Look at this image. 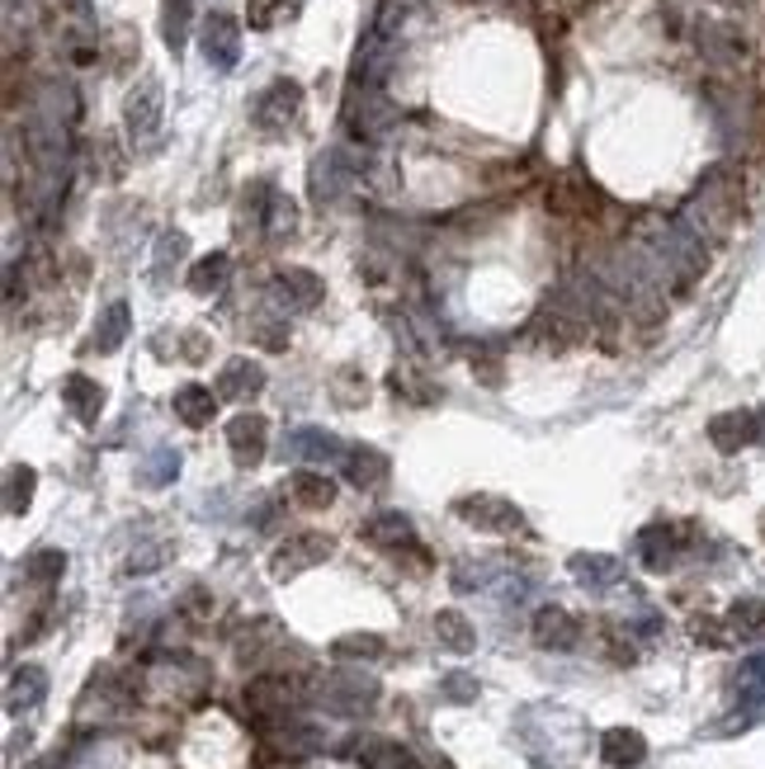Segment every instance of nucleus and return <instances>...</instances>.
Listing matches in <instances>:
<instances>
[{"mask_svg":"<svg viewBox=\"0 0 765 769\" xmlns=\"http://www.w3.org/2000/svg\"><path fill=\"white\" fill-rule=\"evenodd\" d=\"M180 473V453L175 449H156V459L147 467V487H161V481H170Z\"/></svg>","mask_w":765,"mask_h":769,"instance_id":"obj_42","label":"nucleus"},{"mask_svg":"<svg viewBox=\"0 0 765 769\" xmlns=\"http://www.w3.org/2000/svg\"><path fill=\"white\" fill-rule=\"evenodd\" d=\"M62 402H66V411H71V416H76L81 425H95L99 411H105V388H99V382H90L85 374H71V378L62 382Z\"/></svg>","mask_w":765,"mask_h":769,"instance_id":"obj_20","label":"nucleus"},{"mask_svg":"<svg viewBox=\"0 0 765 769\" xmlns=\"http://www.w3.org/2000/svg\"><path fill=\"white\" fill-rule=\"evenodd\" d=\"M298 227V208H293V198L289 194H279L275 190V198H269V212H265V236L269 241H283Z\"/></svg>","mask_w":765,"mask_h":769,"instance_id":"obj_38","label":"nucleus"},{"mask_svg":"<svg viewBox=\"0 0 765 769\" xmlns=\"http://www.w3.org/2000/svg\"><path fill=\"white\" fill-rule=\"evenodd\" d=\"M269 198H275V184H269V180H255L251 190L241 194V227H255V232H265Z\"/></svg>","mask_w":765,"mask_h":769,"instance_id":"obj_37","label":"nucleus"},{"mask_svg":"<svg viewBox=\"0 0 765 769\" xmlns=\"http://www.w3.org/2000/svg\"><path fill=\"white\" fill-rule=\"evenodd\" d=\"M62 572H66V552L57 548H38L24 562V581H34V586H52V581H62Z\"/></svg>","mask_w":765,"mask_h":769,"instance_id":"obj_33","label":"nucleus"},{"mask_svg":"<svg viewBox=\"0 0 765 769\" xmlns=\"http://www.w3.org/2000/svg\"><path fill=\"white\" fill-rule=\"evenodd\" d=\"M227 279H232V255H227V251H212V255H204V260L190 269V289L194 293H218V289H227Z\"/></svg>","mask_w":765,"mask_h":769,"instance_id":"obj_29","label":"nucleus"},{"mask_svg":"<svg viewBox=\"0 0 765 769\" xmlns=\"http://www.w3.org/2000/svg\"><path fill=\"white\" fill-rule=\"evenodd\" d=\"M331 396H336V406H345V411L364 406V402H368V378H364V368H354V364L336 368V378H331Z\"/></svg>","mask_w":765,"mask_h":769,"instance_id":"obj_31","label":"nucleus"},{"mask_svg":"<svg viewBox=\"0 0 765 769\" xmlns=\"http://www.w3.org/2000/svg\"><path fill=\"white\" fill-rule=\"evenodd\" d=\"M388 382H392V392H397V396H411V402H416V406H430V402H435V388H430V382L411 378L406 368H397V374H392Z\"/></svg>","mask_w":765,"mask_h":769,"instance_id":"obj_39","label":"nucleus"},{"mask_svg":"<svg viewBox=\"0 0 765 769\" xmlns=\"http://www.w3.org/2000/svg\"><path fill=\"white\" fill-rule=\"evenodd\" d=\"M728 633L737 637V643H761L765 637V600H756V595H742L732 609H728Z\"/></svg>","mask_w":765,"mask_h":769,"instance_id":"obj_23","label":"nucleus"},{"mask_svg":"<svg viewBox=\"0 0 765 769\" xmlns=\"http://www.w3.org/2000/svg\"><path fill=\"white\" fill-rule=\"evenodd\" d=\"M198 48H204V57L218 71H232L236 57H241V24L232 20V14L212 10L204 20V28H198Z\"/></svg>","mask_w":765,"mask_h":769,"instance_id":"obj_9","label":"nucleus"},{"mask_svg":"<svg viewBox=\"0 0 765 769\" xmlns=\"http://www.w3.org/2000/svg\"><path fill=\"white\" fill-rule=\"evenodd\" d=\"M289 453L293 459H307V463H340L345 459V444L326 430H298V435H289Z\"/></svg>","mask_w":765,"mask_h":769,"instance_id":"obj_22","label":"nucleus"},{"mask_svg":"<svg viewBox=\"0 0 765 769\" xmlns=\"http://www.w3.org/2000/svg\"><path fill=\"white\" fill-rule=\"evenodd\" d=\"M265 388V368L251 364V359H227L222 374L212 378V392H218V402H251L255 392Z\"/></svg>","mask_w":765,"mask_h":769,"instance_id":"obj_15","label":"nucleus"},{"mask_svg":"<svg viewBox=\"0 0 765 769\" xmlns=\"http://www.w3.org/2000/svg\"><path fill=\"white\" fill-rule=\"evenodd\" d=\"M360 534H364L374 548H388V552L416 548V529H411V520L402 515V510H378V515H368V520L360 524Z\"/></svg>","mask_w":765,"mask_h":769,"instance_id":"obj_16","label":"nucleus"},{"mask_svg":"<svg viewBox=\"0 0 765 769\" xmlns=\"http://www.w3.org/2000/svg\"><path fill=\"white\" fill-rule=\"evenodd\" d=\"M283 10H289V0H251V5H246V24L251 28H275Z\"/></svg>","mask_w":765,"mask_h":769,"instance_id":"obj_41","label":"nucleus"},{"mask_svg":"<svg viewBox=\"0 0 765 769\" xmlns=\"http://www.w3.org/2000/svg\"><path fill=\"white\" fill-rule=\"evenodd\" d=\"M453 515L463 524H473L482 534H520L524 529V515L515 501H506V496H491V491H477V496H459L453 501Z\"/></svg>","mask_w":765,"mask_h":769,"instance_id":"obj_3","label":"nucleus"},{"mask_svg":"<svg viewBox=\"0 0 765 769\" xmlns=\"http://www.w3.org/2000/svg\"><path fill=\"white\" fill-rule=\"evenodd\" d=\"M382 651H388V647H382L378 633H350V637H336V643H331L336 661H378Z\"/></svg>","mask_w":765,"mask_h":769,"instance_id":"obj_32","label":"nucleus"},{"mask_svg":"<svg viewBox=\"0 0 765 769\" xmlns=\"http://www.w3.org/2000/svg\"><path fill=\"white\" fill-rule=\"evenodd\" d=\"M34 467H24V463H14L10 473H5V515H24L28 501H34Z\"/></svg>","mask_w":765,"mask_h":769,"instance_id":"obj_35","label":"nucleus"},{"mask_svg":"<svg viewBox=\"0 0 765 769\" xmlns=\"http://www.w3.org/2000/svg\"><path fill=\"white\" fill-rule=\"evenodd\" d=\"M374 699H378V680L354 675V671H340V675H331V685H326V704H331L336 713H368Z\"/></svg>","mask_w":765,"mask_h":769,"instance_id":"obj_14","label":"nucleus"},{"mask_svg":"<svg viewBox=\"0 0 765 769\" xmlns=\"http://www.w3.org/2000/svg\"><path fill=\"white\" fill-rule=\"evenodd\" d=\"M680 548H685V529H676V524H643L633 538V552H638V562L647 566V572H671L676 558H680Z\"/></svg>","mask_w":765,"mask_h":769,"instance_id":"obj_7","label":"nucleus"},{"mask_svg":"<svg viewBox=\"0 0 765 769\" xmlns=\"http://www.w3.org/2000/svg\"><path fill=\"white\" fill-rule=\"evenodd\" d=\"M246 708L260 728H283V722H293L298 685L283 675H255L246 685Z\"/></svg>","mask_w":765,"mask_h":769,"instance_id":"obj_4","label":"nucleus"},{"mask_svg":"<svg viewBox=\"0 0 765 769\" xmlns=\"http://www.w3.org/2000/svg\"><path fill=\"white\" fill-rule=\"evenodd\" d=\"M212 411H218V392H212V388L184 382V388L175 392V416H180L184 425H194V430H204V425L212 420Z\"/></svg>","mask_w":765,"mask_h":769,"instance_id":"obj_24","label":"nucleus"},{"mask_svg":"<svg viewBox=\"0 0 765 769\" xmlns=\"http://www.w3.org/2000/svg\"><path fill=\"white\" fill-rule=\"evenodd\" d=\"M354 756H360L364 769H421L416 760H411V750H406V746L382 742V736H364V746L354 750Z\"/></svg>","mask_w":765,"mask_h":769,"instance_id":"obj_27","label":"nucleus"},{"mask_svg":"<svg viewBox=\"0 0 765 769\" xmlns=\"http://www.w3.org/2000/svg\"><path fill=\"white\" fill-rule=\"evenodd\" d=\"M340 473H345L350 487L378 491L382 481H388V459H382L378 449H368V444H350V449H345V459H340Z\"/></svg>","mask_w":765,"mask_h":769,"instance_id":"obj_17","label":"nucleus"},{"mask_svg":"<svg viewBox=\"0 0 765 769\" xmlns=\"http://www.w3.org/2000/svg\"><path fill=\"white\" fill-rule=\"evenodd\" d=\"M123 123L127 133H133L137 142L142 137H156V127H161V81H137L133 90H127L123 99Z\"/></svg>","mask_w":765,"mask_h":769,"instance_id":"obj_11","label":"nucleus"},{"mask_svg":"<svg viewBox=\"0 0 765 769\" xmlns=\"http://www.w3.org/2000/svg\"><path fill=\"white\" fill-rule=\"evenodd\" d=\"M251 335L260 340L265 350H283V345H289V331H283L279 321H255V326H251Z\"/></svg>","mask_w":765,"mask_h":769,"instance_id":"obj_45","label":"nucleus"},{"mask_svg":"<svg viewBox=\"0 0 765 769\" xmlns=\"http://www.w3.org/2000/svg\"><path fill=\"white\" fill-rule=\"evenodd\" d=\"M166 562V548H142V552H133V562H127V572H156V566Z\"/></svg>","mask_w":765,"mask_h":769,"instance_id":"obj_46","label":"nucleus"},{"mask_svg":"<svg viewBox=\"0 0 765 769\" xmlns=\"http://www.w3.org/2000/svg\"><path fill=\"white\" fill-rule=\"evenodd\" d=\"M534 643L544 651H572L581 643V623L576 614H567L562 605H544L534 614Z\"/></svg>","mask_w":765,"mask_h":769,"instance_id":"obj_13","label":"nucleus"},{"mask_svg":"<svg viewBox=\"0 0 765 769\" xmlns=\"http://www.w3.org/2000/svg\"><path fill=\"white\" fill-rule=\"evenodd\" d=\"M751 416H756V435L765 439V406H761V411H751Z\"/></svg>","mask_w":765,"mask_h":769,"instance_id":"obj_48","label":"nucleus"},{"mask_svg":"<svg viewBox=\"0 0 765 769\" xmlns=\"http://www.w3.org/2000/svg\"><path fill=\"white\" fill-rule=\"evenodd\" d=\"M708 439H714L718 453L746 449L751 439H761V435H756V416H751V411H722V416L708 420Z\"/></svg>","mask_w":765,"mask_h":769,"instance_id":"obj_19","label":"nucleus"},{"mask_svg":"<svg viewBox=\"0 0 765 769\" xmlns=\"http://www.w3.org/2000/svg\"><path fill=\"white\" fill-rule=\"evenodd\" d=\"M42 694H48V675L38 671V666H24V671L10 675V689H5V704L10 713H20V708H34Z\"/></svg>","mask_w":765,"mask_h":769,"instance_id":"obj_28","label":"nucleus"},{"mask_svg":"<svg viewBox=\"0 0 765 769\" xmlns=\"http://www.w3.org/2000/svg\"><path fill=\"white\" fill-rule=\"evenodd\" d=\"M321 293H326V283L312 274V269H298V265L293 269H279V274L269 279V297H275L289 317H293V312H312V307L321 303Z\"/></svg>","mask_w":765,"mask_h":769,"instance_id":"obj_8","label":"nucleus"},{"mask_svg":"<svg viewBox=\"0 0 765 769\" xmlns=\"http://www.w3.org/2000/svg\"><path fill=\"white\" fill-rule=\"evenodd\" d=\"M737 208H742V198H737V180L728 175V170H714V175L700 184V194L690 198L685 222H690L704 241H718V236H728Z\"/></svg>","mask_w":765,"mask_h":769,"instance_id":"obj_1","label":"nucleus"},{"mask_svg":"<svg viewBox=\"0 0 765 769\" xmlns=\"http://www.w3.org/2000/svg\"><path fill=\"white\" fill-rule=\"evenodd\" d=\"M690 628H694V643H704V647H728L732 643L728 623H718V619H694Z\"/></svg>","mask_w":765,"mask_h":769,"instance_id":"obj_43","label":"nucleus"},{"mask_svg":"<svg viewBox=\"0 0 765 769\" xmlns=\"http://www.w3.org/2000/svg\"><path fill=\"white\" fill-rule=\"evenodd\" d=\"M345 123H350V133L360 142H378V137H388L392 127L402 123V109H397L378 85H354L350 105H345Z\"/></svg>","mask_w":765,"mask_h":769,"instance_id":"obj_2","label":"nucleus"},{"mask_svg":"<svg viewBox=\"0 0 765 769\" xmlns=\"http://www.w3.org/2000/svg\"><path fill=\"white\" fill-rule=\"evenodd\" d=\"M127 303H113L109 312H105V321H99V331H95V350L99 354H113L127 340Z\"/></svg>","mask_w":765,"mask_h":769,"instance_id":"obj_36","label":"nucleus"},{"mask_svg":"<svg viewBox=\"0 0 765 769\" xmlns=\"http://www.w3.org/2000/svg\"><path fill=\"white\" fill-rule=\"evenodd\" d=\"M487 576H491L487 562H459V572H453V586H459V590H477V586H487Z\"/></svg>","mask_w":765,"mask_h":769,"instance_id":"obj_44","label":"nucleus"},{"mask_svg":"<svg viewBox=\"0 0 765 769\" xmlns=\"http://www.w3.org/2000/svg\"><path fill=\"white\" fill-rule=\"evenodd\" d=\"M184 251H190V236L184 232H166L156 241V260H151V283H170V269L184 260Z\"/></svg>","mask_w":765,"mask_h":769,"instance_id":"obj_34","label":"nucleus"},{"mask_svg":"<svg viewBox=\"0 0 765 769\" xmlns=\"http://www.w3.org/2000/svg\"><path fill=\"white\" fill-rule=\"evenodd\" d=\"M298 109H303V85H298V81H275L260 99H255L251 119H255L260 133L279 137V133H289V123L298 119Z\"/></svg>","mask_w":765,"mask_h":769,"instance_id":"obj_6","label":"nucleus"},{"mask_svg":"<svg viewBox=\"0 0 765 769\" xmlns=\"http://www.w3.org/2000/svg\"><path fill=\"white\" fill-rule=\"evenodd\" d=\"M439 694H445L449 704H473L477 699V680L463 675V671H449L445 680H439Z\"/></svg>","mask_w":765,"mask_h":769,"instance_id":"obj_40","label":"nucleus"},{"mask_svg":"<svg viewBox=\"0 0 765 769\" xmlns=\"http://www.w3.org/2000/svg\"><path fill=\"white\" fill-rule=\"evenodd\" d=\"M600 756L615 769H633V765H643L647 742H643V732H633V728H609L600 736Z\"/></svg>","mask_w":765,"mask_h":769,"instance_id":"obj_21","label":"nucleus"},{"mask_svg":"<svg viewBox=\"0 0 765 769\" xmlns=\"http://www.w3.org/2000/svg\"><path fill=\"white\" fill-rule=\"evenodd\" d=\"M354 175H360V166H350L345 161V151H321L317 161H312V175H307V184H312V204H336L340 194L354 184Z\"/></svg>","mask_w":765,"mask_h":769,"instance_id":"obj_10","label":"nucleus"},{"mask_svg":"<svg viewBox=\"0 0 765 769\" xmlns=\"http://www.w3.org/2000/svg\"><path fill=\"white\" fill-rule=\"evenodd\" d=\"M567 566H572V576L586 590H609V586H619V581H623V562L615 558V552H576Z\"/></svg>","mask_w":765,"mask_h":769,"instance_id":"obj_18","label":"nucleus"},{"mask_svg":"<svg viewBox=\"0 0 765 769\" xmlns=\"http://www.w3.org/2000/svg\"><path fill=\"white\" fill-rule=\"evenodd\" d=\"M435 637H439V647H445V651H453V657H467V651L477 647L473 623H467L459 609H439V614H435Z\"/></svg>","mask_w":765,"mask_h":769,"instance_id":"obj_25","label":"nucleus"},{"mask_svg":"<svg viewBox=\"0 0 765 769\" xmlns=\"http://www.w3.org/2000/svg\"><path fill=\"white\" fill-rule=\"evenodd\" d=\"M265 439H269V425L265 416H255V411H241V416L227 420V449H232L236 467H255L265 459Z\"/></svg>","mask_w":765,"mask_h":769,"instance_id":"obj_12","label":"nucleus"},{"mask_svg":"<svg viewBox=\"0 0 765 769\" xmlns=\"http://www.w3.org/2000/svg\"><path fill=\"white\" fill-rule=\"evenodd\" d=\"M336 552V544L317 529H303V534H289L283 544L275 548V558H269V576L275 581H289L298 572H307V566H321L326 558Z\"/></svg>","mask_w":765,"mask_h":769,"instance_id":"obj_5","label":"nucleus"},{"mask_svg":"<svg viewBox=\"0 0 765 769\" xmlns=\"http://www.w3.org/2000/svg\"><path fill=\"white\" fill-rule=\"evenodd\" d=\"M289 496L303 510H326V505L336 501V481L321 477V473H312V467H303V473L289 477Z\"/></svg>","mask_w":765,"mask_h":769,"instance_id":"obj_26","label":"nucleus"},{"mask_svg":"<svg viewBox=\"0 0 765 769\" xmlns=\"http://www.w3.org/2000/svg\"><path fill=\"white\" fill-rule=\"evenodd\" d=\"M184 614H194V619H208V614H212V605H208L204 586H194L190 595H184Z\"/></svg>","mask_w":765,"mask_h":769,"instance_id":"obj_47","label":"nucleus"},{"mask_svg":"<svg viewBox=\"0 0 765 769\" xmlns=\"http://www.w3.org/2000/svg\"><path fill=\"white\" fill-rule=\"evenodd\" d=\"M190 24H194V0H161V38H166L170 52L184 48Z\"/></svg>","mask_w":765,"mask_h":769,"instance_id":"obj_30","label":"nucleus"}]
</instances>
